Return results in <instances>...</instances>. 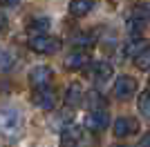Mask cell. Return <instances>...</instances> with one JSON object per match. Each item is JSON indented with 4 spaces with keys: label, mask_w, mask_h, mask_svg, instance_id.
<instances>
[{
    "label": "cell",
    "mask_w": 150,
    "mask_h": 147,
    "mask_svg": "<svg viewBox=\"0 0 150 147\" xmlns=\"http://www.w3.org/2000/svg\"><path fill=\"white\" fill-rule=\"evenodd\" d=\"M23 129V116L18 109H0V132L9 138L20 134Z\"/></svg>",
    "instance_id": "obj_2"
},
{
    "label": "cell",
    "mask_w": 150,
    "mask_h": 147,
    "mask_svg": "<svg viewBox=\"0 0 150 147\" xmlns=\"http://www.w3.org/2000/svg\"><path fill=\"white\" fill-rule=\"evenodd\" d=\"M148 83H150V76H148Z\"/></svg>",
    "instance_id": "obj_25"
},
{
    "label": "cell",
    "mask_w": 150,
    "mask_h": 147,
    "mask_svg": "<svg viewBox=\"0 0 150 147\" xmlns=\"http://www.w3.org/2000/svg\"><path fill=\"white\" fill-rule=\"evenodd\" d=\"M134 65H137L139 69H150V47L134 58Z\"/></svg>",
    "instance_id": "obj_19"
},
{
    "label": "cell",
    "mask_w": 150,
    "mask_h": 147,
    "mask_svg": "<svg viewBox=\"0 0 150 147\" xmlns=\"http://www.w3.org/2000/svg\"><path fill=\"white\" fill-rule=\"evenodd\" d=\"M88 105L92 107V109H105V98L101 96L99 92H90L88 94Z\"/></svg>",
    "instance_id": "obj_15"
},
{
    "label": "cell",
    "mask_w": 150,
    "mask_h": 147,
    "mask_svg": "<svg viewBox=\"0 0 150 147\" xmlns=\"http://www.w3.org/2000/svg\"><path fill=\"white\" fill-rule=\"evenodd\" d=\"M132 20H144V22H148L150 20V7L148 5H137L134 9H132Z\"/></svg>",
    "instance_id": "obj_16"
},
{
    "label": "cell",
    "mask_w": 150,
    "mask_h": 147,
    "mask_svg": "<svg viewBox=\"0 0 150 147\" xmlns=\"http://www.w3.org/2000/svg\"><path fill=\"white\" fill-rule=\"evenodd\" d=\"M150 45H148V40L146 38H141V36H137V38H132V40H128V45H125V49H123V54L128 56V58H137L141 51H146Z\"/></svg>",
    "instance_id": "obj_11"
},
{
    "label": "cell",
    "mask_w": 150,
    "mask_h": 147,
    "mask_svg": "<svg viewBox=\"0 0 150 147\" xmlns=\"http://www.w3.org/2000/svg\"><path fill=\"white\" fill-rule=\"evenodd\" d=\"M31 103L43 111H52L56 107V92H54L52 87H38V89H34V94H31Z\"/></svg>",
    "instance_id": "obj_3"
},
{
    "label": "cell",
    "mask_w": 150,
    "mask_h": 147,
    "mask_svg": "<svg viewBox=\"0 0 150 147\" xmlns=\"http://www.w3.org/2000/svg\"><path fill=\"white\" fill-rule=\"evenodd\" d=\"M94 9V0H69V13L74 18H83Z\"/></svg>",
    "instance_id": "obj_12"
},
{
    "label": "cell",
    "mask_w": 150,
    "mask_h": 147,
    "mask_svg": "<svg viewBox=\"0 0 150 147\" xmlns=\"http://www.w3.org/2000/svg\"><path fill=\"white\" fill-rule=\"evenodd\" d=\"M52 76H54L52 67H47V65H38V67H34L29 71V85L34 87V89H38V87H50Z\"/></svg>",
    "instance_id": "obj_6"
},
{
    "label": "cell",
    "mask_w": 150,
    "mask_h": 147,
    "mask_svg": "<svg viewBox=\"0 0 150 147\" xmlns=\"http://www.w3.org/2000/svg\"><path fill=\"white\" fill-rule=\"evenodd\" d=\"M114 136L117 138H128V136L132 134H137L139 132V120L137 118H132V116H121L114 120Z\"/></svg>",
    "instance_id": "obj_5"
},
{
    "label": "cell",
    "mask_w": 150,
    "mask_h": 147,
    "mask_svg": "<svg viewBox=\"0 0 150 147\" xmlns=\"http://www.w3.org/2000/svg\"><path fill=\"white\" fill-rule=\"evenodd\" d=\"M88 65H90V54L85 49H79V47L72 54H67V58H65V69H69V71L83 69V67H88Z\"/></svg>",
    "instance_id": "obj_8"
},
{
    "label": "cell",
    "mask_w": 150,
    "mask_h": 147,
    "mask_svg": "<svg viewBox=\"0 0 150 147\" xmlns=\"http://www.w3.org/2000/svg\"><path fill=\"white\" fill-rule=\"evenodd\" d=\"M139 85L137 80L132 78V76H119V78L114 80V96L119 98V100H128L137 94Z\"/></svg>",
    "instance_id": "obj_4"
},
{
    "label": "cell",
    "mask_w": 150,
    "mask_h": 147,
    "mask_svg": "<svg viewBox=\"0 0 150 147\" xmlns=\"http://www.w3.org/2000/svg\"><path fill=\"white\" fill-rule=\"evenodd\" d=\"M29 49L34 54H43V56H52V54H58L63 47L61 38L56 36H47V34H40V36H31L29 38Z\"/></svg>",
    "instance_id": "obj_1"
},
{
    "label": "cell",
    "mask_w": 150,
    "mask_h": 147,
    "mask_svg": "<svg viewBox=\"0 0 150 147\" xmlns=\"http://www.w3.org/2000/svg\"><path fill=\"white\" fill-rule=\"evenodd\" d=\"M88 74H90V78H92L94 83H105V80L112 76V65H110V62H105V60L92 62V65H90V69H88Z\"/></svg>",
    "instance_id": "obj_10"
},
{
    "label": "cell",
    "mask_w": 150,
    "mask_h": 147,
    "mask_svg": "<svg viewBox=\"0 0 150 147\" xmlns=\"http://www.w3.org/2000/svg\"><path fill=\"white\" fill-rule=\"evenodd\" d=\"M83 138V127L79 125H67L61 132V147H76Z\"/></svg>",
    "instance_id": "obj_9"
},
{
    "label": "cell",
    "mask_w": 150,
    "mask_h": 147,
    "mask_svg": "<svg viewBox=\"0 0 150 147\" xmlns=\"http://www.w3.org/2000/svg\"><path fill=\"white\" fill-rule=\"evenodd\" d=\"M13 67V56H9L7 51H0V71H9Z\"/></svg>",
    "instance_id": "obj_20"
},
{
    "label": "cell",
    "mask_w": 150,
    "mask_h": 147,
    "mask_svg": "<svg viewBox=\"0 0 150 147\" xmlns=\"http://www.w3.org/2000/svg\"><path fill=\"white\" fill-rule=\"evenodd\" d=\"M137 147H150V134H146L144 138L137 143Z\"/></svg>",
    "instance_id": "obj_22"
},
{
    "label": "cell",
    "mask_w": 150,
    "mask_h": 147,
    "mask_svg": "<svg viewBox=\"0 0 150 147\" xmlns=\"http://www.w3.org/2000/svg\"><path fill=\"white\" fill-rule=\"evenodd\" d=\"M81 103H83V87L79 83H72L67 87V92H65V105L76 107V105H81Z\"/></svg>",
    "instance_id": "obj_13"
},
{
    "label": "cell",
    "mask_w": 150,
    "mask_h": 147,
    "mask_svg": "<svg viewBox=\"0 0 150 147\" xmlns=\"http://www.w3.org/2000/svg\"><path fill=\"white\" fill-rule=\"evenodd\" d=\"M139 111H141L146 118H150V92L139 94Z\"/></svg>",
    "instance_id": "obj_17"
},
{
    "label": "cell",
    "mask_w": 150,
    "mask_h": 147,
    "mask_svg": "<svg viewBox=\"0 0 150 147\" xmlns=\"http://www.w3.org/2000/svg\"><path fill=\"white\" fill-rule=\"evenodd\" d=\"M7 29V18H5V13H0V34Z\"/></svg>",
    "instance_id": "obj_23"
},
{
    "label": "cell",
    "mask_w": 150,
    "mask_h": 147,
    "mask_svg": "<svg viewBox=\"0 0 150 147\" xmlns=\"http://www.w3.org/2000/svg\"><path fill=\"white\" fill-rule=\"evenodd\" d=\"M74 45H76L79 49L92 47V45H94V38L90 36V34H76V36H74Z\"/></svg>",
    "instance_id": "obj_18"
},
{
    "label": "cell",
    "mask_w": 150,
    "mask_h": 147,
    "mask_svg": "<svg viewBox=\"0 0 150 147\" xmlns=\"http://www.w3.org/2000/svg\"><path fill=\"white\" fill-rule=\"evenodd\" d=\"M110 123V114L105 109H92L85 116V127L92 129V132H103Z\"/></svg>",
    "instance_id": "obj_7"
},
{
    "label": "cell",
    "mask_w": 150,
    "mask_h": 147,
    "mask_svg": "<svg viewBox=\"0 0 150 147\" xmlns=\"http://www.w3.org/2000/svg\"><path fill=\"white\" fill-rule=\"evenodd\" d=\"M112 147H130V145H112Z\"/></svg>",
    "instance_id": "obj_24"
},
{
    "label": "cell",
    "mask_w": 150,
    "mask_h": 147,
    "mask_svg": "<svg viewBox=\"0 0 150 147\" xmlns=\"http://www.w3.org/2000/svg\"><path fill=\"white\" fill-rule=\"evenodd\" d=\"M0 5L7 7V9H13V7H18V5H20V0H0Z\"/></svg>",
    "instance_id": "obj_21"
},
{
    "label": "cell",
    "mask_w": 150,
    "mask_h": 147,
    "mask_svg": "<svg viewBox=\"0 0 150 147\" xmlns=\"http://www.w3.org/2000/svg\"><path fill=\"white\" fill-rule=\"evenodd\" d=\"M50 18H34L29 24H27V31L29 34H34V36H40V34H47V29H50Z\"/></svg>",
    "instance_id": "obj_14"
}]
</instances>
